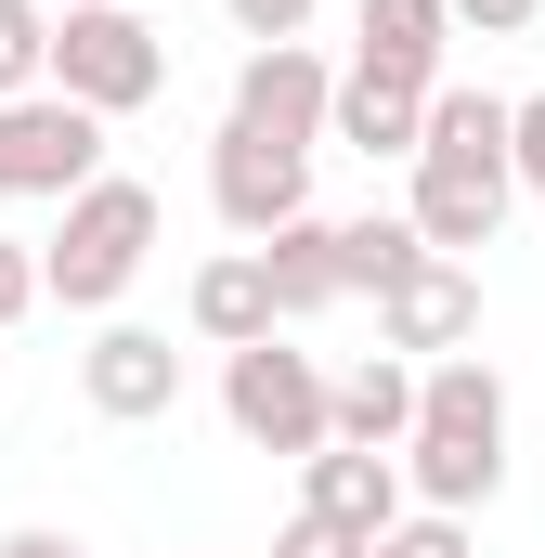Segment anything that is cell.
Segmentation results:
<instances>
[{
  "label": "cell",
  "mask_w": 545,
  "mask_h": 558,
  "mask_svg": "<svg viewBox=\"0 0 545 558\" xmlns=\"http://www.w3.org/2000/svg\"><path fill=\"white\" fill-rule=\"evenodd\" d=\"M507 169H520V195H545V92L507 105Z\"/></svg>",
  "instance_id": "cell-22"
},
{
  "label": "cell",
  "mask_w": 545,
  "mask_h": 558,
  "mask_svg": "<svg viewBox=\"0 0 545 558\" xmlns=\"http://www.w3.org/2000/svg\"><path fill=\"white\" fill-rule=\"evenodd\" d=\"M415 195H403V221H415V247H441V260H468V247H494L507 234V208H520V169H507V105L494 92H428V131H415Z\"/></svg>",
  "instance_id": "cell-1"
},
{
  "label": "cell",
  "mask_w": 545,
  "mask_h": 558,
  "mask_svg": "<svg viewBox=\"0 0 545 558\" xmlns=\"http://www.w3.org/2000/svg\"><path fill=\"white\" fill-rule=\"evenodd\" d=\"M0 558H92L78 533H52V520H26V533H0Z\"/></svg>",
  "instance_id": "cell-25"
},
{
  "label": "cell",
  "mask_w": 545,
  "mask_h": 558,
  "mask_svg": "<svg viewBox=\"0 0 545 558\" xmlns=\"http://www.w3.org/2000/svg\"><path fill=\"white\" fill-rule=\"evenodd\" d=\"M221 416L247 454H325V364L286 351V325H272L247 351H221Z\"/></svg>",
  "instance_id": "cell-5"
},
{
  "label": "cell",
  "mask_w": 545,
  "mask_h": 558,
  "mask_svg": "<svg viewBox=\"0 0 545 558\" xmlns=\"http://www.w3.org/2000/svg\"><path fill=\"white\" fill-rule=\"evenodd\" d=\"M415 260H428V247H415V221H377V208H364V221H338V286H351V299H390Z\"/></svg>",
  "instance_id": "cell-17"
},
{
  "label": "cell",
  "mask_w": 545,
  "mask_h": 558,
  "mask_svg": "<svg viewBox=\"0 0 545 558\" xmlns=\"http://www.w3.org/2000/svg\"><path fill=\"white\" fill-rule=\"evenodd\" d=\"M182 312H195V338H208V351H247V338H272V286H261V247H221V260L195 274V299H182Z\"/></svg>",
  "instance_id": "cell-16"
},
{
  "label": "cell",
  "mask_w": 545,
  "mask_h": 558,
  "mask_svg": "<svg viewBox=\"0 0 545 558\" xmlns=\"http://www.w3.org/2000/svg\"><path fill=\"white\" fill-rule=\"evenodd\" d=\"M325 92H338V65H312L299 39H272L234 65V131H272V143H312L325 156Z\"/></svg>",
  "instance_id": "cell-10"
},
{
  "label": "cell",
  "mask_w": 545,
  "mask_h": 558,
  "mask_svg": "<svg viewBox=\"0 0 545 558\" xmlns=\"http://www.w3.org/2000/svg\"><path fill=\"white\" fill-rule=\"evenodd\" d=\"M208 208L261 247L272 221L312 208V143H272V131H234V118H221V143H208Z\"/></svg>",
  "instance_id": "cell-7"
},
{
  "label": "cell",
  "mask_w": 545,
  "mask_h": 558,
  "mask_svg": "<svg viewBox=\"0 0 545 558\" xmlns=\"http://www.w3.org/2000/svg\"><path fill=\"white\" fill-rule=\"evenodd\" d=\"M441 13H455V26H468V39H520V26H533L545 0H441Z\"/></svg>",
  "instance_id": "cell-23"
},
{
  "label": "cell",
  "mask_w": 545,
  "mask_h": 558,
  "mask_svg": "<svg viewBox=\"0 0 545 558\" xmlns=\"http://www.w3.org/2000/svg\"><path fill=\"white\" fill-rule=\"evenodd\" d=\"M221 13H234V39H247V52H272V39H299L325 0H221Z\"/></svg>",
  "instance_id": "cell-20"
},
{
  "label": "cell",
  "mask_w": 545,
  "mask_h": 558,
  "mask_svg": "<svg viewBox=\"0 0 545 558\" xmlns=\"http://www.w3.org/2000/svg\"><path fill=\"white\" fill-rule=\"evenodd\" d=\"M78 390H92L105 428H156V416H182V351H169L156 325H92Z\"/></svg>",
  "instance_id": "cell-8"
},
{
  "label": "cell",
  "mask_w": 545,
  "mask_h": 558,
  "mask_svg": "<svg viewBox=\"0 0 545 558\" xmlns=\"http://www.w3.org/2000/svg\"><path fill=\"white\" fill-rule=\"evenodd\" d=\"M39 92H65V105H92V118H143V105L169 92V39L143 26L131 0L52 13V65H39Z\"/></svg>",
  "instance_id": "cell-4"
},
{
  "label": "cell",
  "mask_w": 545,
  "mask_h": 558,
  "mask_svg": "<svg viewBox=\"0 0 545 558\" xmlns=\"http://www.w3.org/2000/svg\"><path fill=\"white\" fill-rule=\"evenodd\" d=\"M261 286H272V325H312V312H338V299H351V286H338V221H325V208L272 221V234H261Z\"/></svg>",
  "instance_id": "cell-13"
},
{
  "label": "cell",
  "mask_w": 545,
  "mask_h": 558,
  "mask_svg": "<svg viewBox=\"0 0 545 558\" xmlns=\"http://www.w3.org/2000/svg\"><path fill=\"white\" fill-rule=\"evenodd\" d=\"M272 558H364V533H338V520H286Z\"/></svg>",
  "instance_id": "cell-24"
},
{
  "label": "cell",
  "mask_w": 545,
  "mask_h": 558,
  "mask_svg": "<svg viewBox=\"0 0 545 558\" xmlns=\"http://www.w3.org/2000/svg\"><path fill=\"white\" fill-rule=\"evenodd\" d=\"M26 312H39V247H26V234H0V338H13Z\"/></svg>",
  "instance_id": "cell-21"
},
{
  "label": "cell",
  "mask_w": 545,
  "mask_h": 558,
  "mask_svg": "<svg viewBox=\"0 0 545 558\" xmlns=\"http://www.w3.org/2000/svg\"><path fill=\"white\" fill-rule=\"evenodd\" d=\"M415 131H428V92L377 78V65H338V92H325V143H351V156H415Z\"/></svg>",
  "instance_id": "cell-15"
},
{
  "label": "cell",
  "mask_w": 545,
  "mask_h": 558,
  "mask_svg": "<svg viewBox=\"0 0 545 558\" xmlns=\"http://www.w3.org/2000/svg\"><path fill=\"white\" fill-rule=\"evenodd\" d=\"M468 338H481V274L428 247V260H415V274L377 299V351H403V364H441V351H468Z\"/></svg>",
  "instance_id": "cell-9"
},
{
  "label": "cell",
  "mask_w": 545,
  "mask_h": 558,
  "mask_svg": "<svg viewBox=\"0 0 545 558\" xmlns=\"http://www.w3.org/2000/svg\"><path fill=\"white\" fill-rule=\"evenodd\" d=\"M299 520H338V533H390L403 520V454H364V441H325L299 454Z\"/></svg>",
  "instance_id": "cell-11"
},
{
  "label": "cell",
  "mask_w": 545,
  "mask_h": 558,
  "mask_svg": "<svg viewBox=\"0 0 545 558\" xmlns=\"http://www.w3.org/2000/svg\"><path fill=\"white\" fill-rule=\"evenodd\" d=\"M156 234H169L156 182L92 169V182L65 195V221H52V247H39V299H52V312H118V299H131V274L156 260Z\"/></svg>",
  "instance_id": "cell-3"
},
{
  "label": "cell",
  "mask_w": 545,
  "mask_h": 558,
  "mask_svg": "<svg viewBox=\"0 0 545 558\" xmlns=\"http://www.w3.org/2000/svg\"><path fill=\"white\" fill-rule=\"evenodd\" d=\"M441 39H455L441 0H351V65H377L403 92H441Z\"/></svg>",
  "instance_id": "cell-12"
},
{
  "label": "cell",
  "mask_w": 545,
  "mask_h": 558,
  "mask_svg": "<svg viewBox=\"0 0 545 558\" xmlns=\"http://www.w3.org/2000/svg\"><path fill=\"white\" fill-rule=\"evenodd\" d=\"M39 65H52V0H0V105L39 92Z\"/></svg>",
  "instance_id": "cell-18"
},
{
  "label": "cell",
  "mask_w": 545,
  "mask_h": 558,
  "mask_svg": "<svg viewBox=\"0 0 545 558\" xmlns=\"http://www.w3.org/2000/svg\"><path fill=\"white\" fill-rule=\"evenodd\" d=\"M52 13H92V0H52Z\"/></svg>",
  "instance_id": "cell-26"
},
{
  "label": "cell",
  "mask_w": 545,
  "mask_h": 558,
  "mask_svg": "<svg viewBox=\"0 0 545 558\" xmlns=\"http://www.w3.org/2000/svg\"><path fill=\"white\" fill-rule=\"evenodd\" d=\"M92 169H105V118H92V105H65V92H13V105H0V195L65 208Z\"/></svg>",
  "instance_id": "cell-6"
},
{
  "label": "cell",
  "mask_w": 545,
  "mask_h": 558,
  "mask_svg": "<svg viewBox=\"0 0 545 558\" xmlns=\"http://www.w3.org/2000/svg\"><path fill=\"white\" fill-rule=\"evenodd\" d=\"M364 558H481V546H468V520H441V507H403V520H390Z\"/></svg>",
  "instance_id": "cell-19"
},
{
  "label": "cell",
  "mask_w": 545,
  "mask_h": 558,
  "mask_svg": "<svg viewBox=\"0 0 545 558\" xmlns=\"http://www.w3.org/2000/svg\"><path fill=\"white\" fill-rule=\"evenodd\" d=\"M403 494H415V507H441V520H468V507H494V494H507V377H494L481 351L415 364Z\"/></svg>",
  "instance_id": "cell-2"
},
{
  "label": "cell",
  "mask_w": 545,
  "mask_h": 558,
  "mask_svg": "<svg viewBox=\"0 0 545 558\" xmlns=\"http://www.w3.org/2000/svg\"><path fill=\"white\" fill-rule=\"evenodd\" d=\"M403 428H415V364H403V351H364L351 377H325V441L403 454Z\"/></svg>",
  "instance_id": "cell-14"
}]
</instances>
